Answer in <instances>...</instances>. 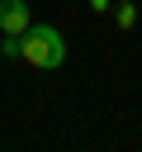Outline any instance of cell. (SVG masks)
Segmentation results:
<instances>
[{"label":"cell","mask_w":142,"mask_h":152,"mask_svg":"<svg viewBox=\"0 0 142 152\" xmlns=\"http://www.w3.org/2000/svg\"><path fill=\"white\" fill-rule=\"evenodd\" d=\"M118 24L133 28V24H137V10H133V5H118Z\"/></svg>","instance_id":"cell-4"},{"label":"cell","mask_w":142,"mask_h":152,"mask_svg":"<svg viewBox=\"0 0 142 152\" xmlns=\"http://www.w3.org/2000/svg\"><path fill=\"white\" fill-rule=\"evenodd\" d=\"M0 57H24V33H19V38H9V33H5V43H0Z\"/></svg>","instance_id":"cell-3"},{"label":"cell","mask_w":142,"mask_h":152,"mask_svg":"<svg viewBox=\"0 0 142 152\" xmlns=\"http://www.w3.org/2000/svg\"><path fill=\"white\" fill-rule=\"evenodd\" d=\"M28 24H33V10H28V0H0V33L19 38Z\"/></svg>","instance_id":"cell-2"},{"label":"cell","mask_w":142,"mask_h":152,"mask_svg":"<svg viewBox=\"0 0 142 152\" xmlns=\"http://www.w3.org/2000/svg\"><path fill=\"white\" fill-rule=\"evenodd\" d=\"M24 62H28V66H43V71L62 66V62H66V38H62L52 24H28V28H24Z\"/></svg>","instance_id":"cell-1"}]
</instances>
